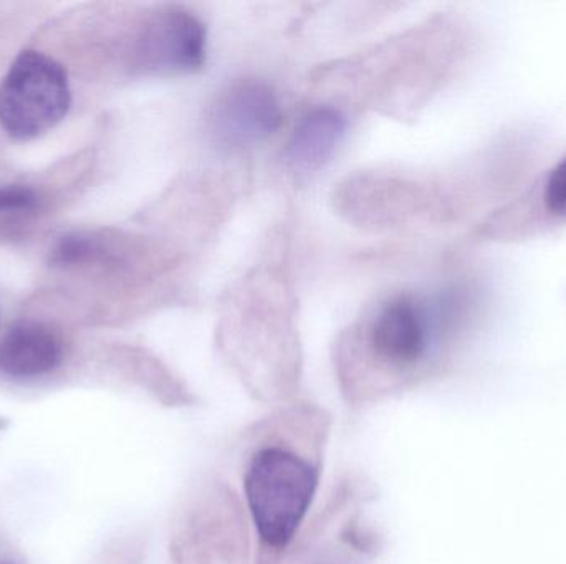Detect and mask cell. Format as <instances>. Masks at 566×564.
Wrapping results in <instances>:
<instances>
[{
	"instance_id": "cell-10",
	"label": "cell",
	"mask_w": 566,
	"mask_h": 564,
	"mask_svg": "<svg viewBox=\"0 0 566 564\" xmlns=\"http://www.w3.org/2000/svg\"><path fill=\"white\" fill-rule=\"evenodd\" d=\"M60 262H76L92 254V245L80 237L65 238L55 252Z\"/></svg>"
},
{
	"instance_id": "cell-6",
	"label": "cell",
	"mask_w": 566,
	"mask_h": 564,
	"mask_svg": "<svg viewBox=\"0 0 566 564\" xmlns=\"http://www.w3.org/2000/svg\"><path fill=\"white\" fill-rule=\"evenodd\" d=\"M62 354V343L49 327L22 321L0 341V373L17 380L43 376L59 366Z\"/></svg>"
},
{
	"instance_id": "cell-8",
	"label": "cell",
	"mask_w": 566,
	"mask_h": 564,
	"mask_svg": "<svg viewBox=\"0 0 566 564\" xmlns=\"http://www.w3.org/2000/svg\"><path fill=\"white\" fill-rule=\"evenodd\" d=\"M545 199L552 212L566 214V159L552 171Z\"/></svg>"
},
{
	"instance_id": "cell-5",
	"label": "cell",
	"mask_w": 566,
	"mask_h": 564,
	"mask_svg": "<svg viewBox=\"0 0 566 564\" xmlns=\"http://www.w3.org/2000/svg\"><path fill=\"white\" fill-rule=\"evenodd\" d=\"M142 55L153 68H198L206 55L205 26L186 10H166L146 30Z\"/></svg>"
},
{
	"instance_id": "cell-9",
	"label": "cell",
	"mask_w": 566,
	"mask_h": 564,
	"mask_svg": "<svg viewBox=\"0 0 566 564\" xmlns=\"http://www.w3.org/2000/svg\"><path fill=\"white\" fill-rule=\"evenodd\" d=\"M36 198L30 189L2 188L0 189V212L23 211L35 205Z\"/></svg>"
},
{
	"instance_id": "cell-11",
	"label": "cell",
	"mask_w": 566,
	"mask_h": 564,
	"mask_svg": "<svg viewBox=\"0 0 566 564\" xmlns=\"http://www.w3.org/2000/svg\"><path fill=\"white\" fill-rule=\"evenodd\" d=\"M0 564H13V563H9V562H0Z\"/></svg>"
},
{
	"instance_id": "cell-7",
	"label": "cell",
	"mask_w": 566,
	"mask_h": 564,
	"mask_svg": "<svg viewBox=\"0 0 566 564\" xmlns=\"http://www.w3.org/2000/svg\"><path fill=\"white\" fill-rule=\"evenodd\" d=\"M346 131L338 109L322 106L302 116L290 136L285 159L295 172L318 171L332 158Z\"/></svg>"
},
{
	"instance_id": "cell-4",
	"label": "cell",
	"mask_w": 566,
	"mask_h": 564,
	"mask_svg": "<svg viewBox=\"0 0 566 564\" xmlns=\"http://www.w3.org/2000/svg\"><path fill=\"white\" fill-rule=\"evenodd\" d=\"M431 340V324L424 308L401 297L389 301L371 328V347L376 357L392 366H406L421 360Z\"/></svg>"
},
{
	"instance_id": "cell-3",
	"label": "cell",
	"mask_w": 566,
	"mask_h": 564,
	"mask_svg": "<svg viewBox=\"0 0 566 564\" xmlns=\"http://www.w3.org/2000/svg\"><path fill=\"white\" fill-rule=\"evenodd\" d=\"M281 123L277 96L254 79L229 86L211 111V132L219 145L229 148L258 145L274 135Z\"/></svg>"
},
{
	"instance_id": "cell-2",
	"label": "cell",
	"mask_w": 566,
	"mask_h": 564,
	"mask_svg": "<svg viewBox=\"0 0 566 564\" xmlns=\"http://www.w3.org/2000/svg\"><path fill=\"white\" fill-rule=\"evenodd\" d=\"M70 103L63 66L43 53L23 52L0 85V125L12 138H36L65 118Z\"/></svg>"
},
{
	"instance_id": "cell-1",
	"label": "cell",
	"mask_w": 566,
	"mask_h": 564,
	"mask_svg": "<svg viewBox=\"0 0 566 564\" xmlns=\"http://www.w3.org/2000/svg\"><path fill=\"white\" fill-rule=\"evenodd\" d=\"M244 486L262 546L268 552L286 549L315 497V467L292 450L268 447L252 459Z\"/></svg>"
}]
</instances>
